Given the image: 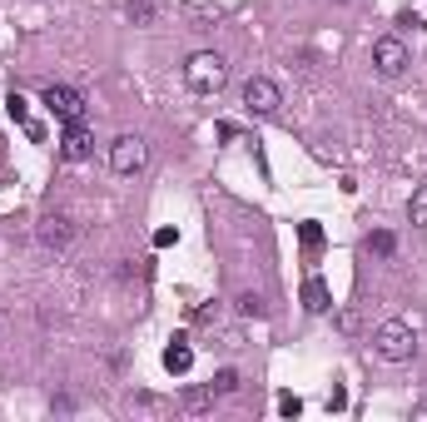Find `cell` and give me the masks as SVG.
<instances>
[{
  "mask_svg": "<svg viewBox=\"0 0 427 422\" xmlns=\"http://www.w3.org/2000/svg\"><path fill=\"white\" fill-rule=\"evenodd\" d=\"M279 105H283V95H279L274 80L254 75V80L244 85V110H249V115H279Z\"/></svg>",
  "mask_w": 427,
  "mask_h": 422,
  "instance_id": "cell-6",
  "label": "cell"
},
{
  "mask_svg": "<svg viewBox=\"0 0 427 422\" xmlns=\"http://www.w3.org/2000/svg\"><path fill=\"white\" fill-rule=\"evenodd\" d=\"M6 110H11V119H16V124H21V129H25V124H30V100H25V95H21V90H11V95H6Z\"/></svg>",
  "mask_w": 427,
  "mask_h": 422,
  "instance_id": "cell-14",
  "label": "cell"
},
{
  "mask_svg": "<svg viewBox=\"0 0 427 422\" xmlns=\"http://www.w3.org/2000/svg\"><path fill=\"white\" fill-rule=\"evenodd\" d=\"M368 249H373L378 259H392V254H397V239H392L387 229H378V234H368Z\"/></svg>",
  "mask_w": 427,
  "mask_h": 422,
  "instance_id": "cell-15",
  "label": "cell"
},
{
  "mask_svg": "<svg viewBox=\"0 0 427 422\" xmlns=\"http://www.w3.org/2000/svg\"><path fill=\"white\" fill-rule=\"evenodd\" d=\"M298 244H303V254L313 259V254L323 249V229H318L313 219H303V224H298Z\"/></svg>",
  "mask_w": 427,
  "mask_h": 422,
  "instance_id": "cell-13",
  "label": "cell"
},
{
  "mask_svg": "<svg viewBox=\"0 0 427 422\" xmlns=\"http://www.w3.org/2000/svg\"><path fill=\"white\" fill-rule=\"evenodd\" d=\"M144 159H149V149H144L139 134H119V139L110 144V169H115V174H139Z\"/></svg>",
  "mask_w": 427,
  "mask_h": 422,
  "instance_id": "cell-4",
  "label": "cell"
},
{
  "mask_svg": "<svg viewBox=\"0 0 427 422\" xmlns=\"http://www.w3.org/2000/svg\"><path fill=\"white\" fill-rule=\"evenodd\" d=\"M124 16H129V20H139V25H149V20H154V6H149V0H129Z\"/></svg>",
  "mask_w": 427,
  "mask_h": 422,
  "instance_id": "cell-18",
  "label": "cell"
},
{
  "mask_svg": "<svg viewBox=\"0 0 427 422\" xmlns=\"http://www.w3.org/2000/svg\"><path fill=\"white\" fill-rule=\"evenodd\" d=\"M184 80H189V90H194V95H219V90H224V80H229V65H224V55H219V50H199V55H189Z\"/></svg>",
  "mask_w": 427,
  "mask_h": 422,
  "instance_id": "cell-1",
  "label": "cell"
},
{
  "mask_svg": "<svg viewBox=\"0 0 427 422\" xmlns=\"http://www.w3.org/2000/svg\"><path fill=\"white\" fill-rule=\"evenodd\" d=\"M279 412H283V417H298V412H303V397H293V392H279Z\"/></svg>",
  "mask_w": 427,
  "mask_h": 422,
  "instance_id": "cell-19",
  "label": "cell"
},
{
  "mask_svg": "<svg viewBox=\"0 0 427 422\" xmlns=\"http://www.w3.org/2000/svg\"><path fill=\"white\" fill-rule=\"evenodd\" d=\"M239 313H244V318H264L269 308H264V298H259V293H239Z\"/></svg>",
  "mask_w": 427,
  "mask_h": 422,
  "instance_id": "cell-17",
  "label": "cell"
},
{
  "mask_svg": "<svg viewBox=\"0 0 427 422\" xmlns=\"http://www.w3.org/2000/svg\"><path fill=\"white\" fill-rule=\"evenodd\" d=\"M214 397H219L214 387H184V392H179V412L199 417V412H209V407H214Z\"/></svg>",
  "mask_w": 427,
  "mask_h": 422,
  "instance_id": "cell-11",
  "label": "cell"
},
{
  "mask_svg": "<svg viewBox=\"0 0 427 422\" xmlns=\"http://www.w3.org/2000/svg\"><path fill=\"white\" fill-rule=\"evenodd\" d=\"M164 368H169L174 377H184V373L194 368V348H189V338H174V343L164 348Z\"/></svg>",
  "mask_w": 427,
  "mask_h": 422,
  "instance_id": "cell-10",
  "label": "cell"
},
{
  "mask_svg": "<svg viewBox=\"0 0 427 422\" xmlns=\"http://www.w3.org/2000/svg\"><path fill=\"white\" fill-rule=\"evenodd\" d=\"M303 308H308V313H328V308H333V293H328V283H323L318 274L303 279Z\"/></svg>",
  "mask_w": 427,
  "mask_h": 422,
  "instance_id": "cell-9",
  "label": "cell"
},
{
  "mask_svg": "<svg viewBox=\"0 0 427 422\" xmlns=\"http://www.w3.org/2000/svg\"><path fill=\"white\" fill-rule=\"evenodd\" d=\"M412 348H417L412 323H402V318L378 323V333H373V353H378L382 363H407V358H412Z\"/></svg>",
  "mask_w": 427,
  "mask_h": 422,
  "instance_id": "cell-2",
  "label": "cell"
},
{
  "mask_svg": "<svg viewBox=\"0 0 427 422\" xmlns=\"http://www.w3.org/2000/svg\"><path fill=\"white\" fill-rule=\"evenodd\" d=\"M169 244H179V229H159L154 234V249H169Z\"/></svg>",
  "mask_w": 427,
  "mask_h": 422,
  "instance_id": "cell-20",
  "label": "cell"
},
{
  "mask_svg": "<svg viewBox=\"0 0 427 422\" xmlns=\"http://www.w3.org/2000/svg\"><path fill=\"white\" fill-rule=\"evenodd\" d=\"M0 149H6V144H0ZM0 179H11V174H6V159H0Z\"/></svg>",
  "mask_w": 427,
  "mask_h": 422,
  "instance_id": "cell-23",
  "label": "cell"
},
{
  "mask_svg": "<svg viewBox=\"0 0 427 422\" xmlns=\"http://www.w3.org/2000/svg\"><path fill=\"white\" fill-rule=\"evenodd\" d=\"M40 105H45V110H50L55 119H65V124L85 115V95H80L75 85H45V95H40Z\"/></svg>",
  "mask_w": 427,
  "mask_h": 422,
  "instance_id": "cell-3",
  "label": "cell"
},
{
  "mask_svg": "<svg viewBox=\"0 0 427 422\" xmlns=\"http://www.w3.org/2000/svg\"><path fill=\"white\" fill-rule=\"evenodd\" d=\"M209 387L219 392V397H224V392H239V373H234V368H219V373H214V382H209Z\"/></svg>",
  "mask_w": 427,
  "mask_h": 422,
  "instance_id": "cell-16",
  "label": "cell"
},
{
  "mask_svg": "<svg viewBox=\"0 0 427 422\" xmlns=\"http://www.w3.org/2000/svg\"><path fill=\"white\" fill-rule=\"evenodd\" d=\"M90 149H95V134L85 129V119H70L65 134H60V154H65L70 164H80V159H90Z\"/></svg>",
  "mask_w": 427,
  "mask_h": 422,
  "instance_id": "cell-8",
  "label": "cell"
},
{
  "mask_svg": "<svg viewBox=\"0 0 427 422\" xmlns=\"http://www.w3.org/2000/svg\"><path fill=\"white\" fill-rule=\"evenodd\" d=\"M412 417H427V402H422V407H412Z\"/></svg>",
  "mask_w": 427,
  "mask_h": 422,
  "instance_id": "cell-22",
  "label": "cell"
},
{
  "mask_svg": "<svg viewBox=\"0 0 427 422\" xmlns=\"http://www.w3.org/2000/svg\"><path fill=\"white\" fill-rule=\"evenodd\" d=\"M75 234H80V224H75L70 214H45V219L35 224V239H40L45 249H55V254H60V249H70V244H75Z\"/></svg>",
  "mask_w": 427,
  "mask_h": 422,
  "instance_id": "cell-5",
  "label": "cell"
},
{
  "mask_svg": "<svg viewBox=\"0 0 427 422\" xmlns=\"http://www.w3.org/2000/svg\"><path fill=\"white\" fill-rule=\"evenodd\" d=\"M373 65H378V75L397 80V75L407 70V45H402L397 35H382V40L373 45Z\"/></svg>",
  "mask_w": 427,
  "mask_h": 422,
  "instance_id": "cell-7",
  "label": "cell"
},
{
  "mask_svg": "<svg viewBox=\"0 0 427 422\" xmlns=\"http://www.w3.org/2000/svg\"><path fill=\"white\" fill-rule=\"evenodd\" d=\"M343 407H348V392H343V387H333V397H328V412H343Z\"/></svg>",
  "mask_w": 427,
  "mask_h": 422,
  "instance_id": "cell-21",
  "label": "cell"
},
{
  "mask_svg": "<svg viewBox=\"0 0 427 422\" xmlns=\"http://www.w3.org/2000/svg\"><path fill=\"white\" fill-rule=\"evenodd\" d=\"M407 219H412L417 229H427V184L412 189V199H407Z\"/></svg>",
  "mask_w": 427,
  "mask_h": 422,
  "instance_id": "cell-12",
  "label": "cell"
}]
</instances>
